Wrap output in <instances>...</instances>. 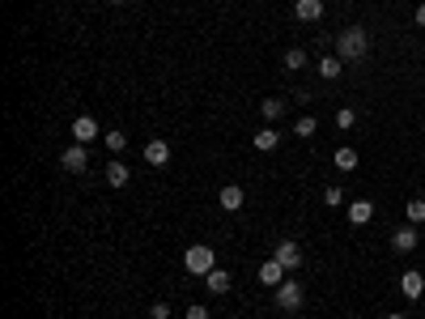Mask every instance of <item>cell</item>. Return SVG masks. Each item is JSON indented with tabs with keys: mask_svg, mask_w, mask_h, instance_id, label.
Listing matches in <instances>:
<instances>
[{
	"mask_svg": "<svg viewBox=\"0 0 425 319\" xmlns=\"http://www.w3.org/2000/svg\"><path fill=\"white\" fill-rule=\"evenodd\" d=\"M323 205H328V209H340V205H344V187H336V183H332L328 192H323Z\"/></svg>",
	"mask_w": 425,
	"mask_h": 319,
	"instance_id": "cell-24",
	"label": "cell"
},
{
	"mask_svg": "<svg viewBox=\"0 0 425 319\" xmlns=\"http://www.w3.org/2000/svg\"><path fill=\"white\" fill-rule=\"evenodd\" d=\"M285 277H289V273H285L277 260H264V264H260V285H264V289H277Z\"/></svg>",
	"mask_w": 425,
	"mask_h": 319,
	"instance_id": "cell-9",
	"label": "cell"
},
{
	"mask_svg": "<svg viewBox=\"0 0 425 319\" xmlns=\"http://www.w3.org/2000/svg\"><path fill=\"white\" fill-rule=\"evenodd\" d=\"M251 145H256L260 154H272V150L281 145V132H277V128H260V132L251 136Z\"/></svg>",
	"mask_w": 425,
	"mask_h": 319,
	"instance_id": "cell-14",
	"label": "cell"
},
{
	"mask_svg": "<svg viewBox=\"0 0 425 319\" xmlns=\"http://www.w3.org/2000/svg\"><path fill=\"white\" fill-rule=\"evenodd\" d=\"M417 26L425 30V0H421V5H417Z\"/></svg>",
	"mask_w": 425,
	"mask_h": 319,
	"instance_id": "cell-28",
	"label": "cell"
},
{
	"mask_svg": "<svg viewBox=\"0 0 425 319\" xmlns=\"http://www.w3.org/2000/svg\"><path fill=\"white\" fill-rule=\"evenodd\" d=\"M103 145H107L111 154H119V150H128V132H123V128H111V132H103Z\"/></svg>",
	"mask_w": 425,
	"mask_h": 319,
	"instance_id": "cell-21",
	"label": "cell"
},
{
	"mask_svg": "<svg viewBox=\"0 0 425 319\" xmlns=\"http://www.w3.org/2000/svg\"><path fill=\"white\" fill-rule=\"evenodd\" d=\"M60 166L68 170V175H81V170L90 166V150H85V145H77V141H72L68 150L60 154Z\"/></svg>",
	"mask_w": 425,
	"mask_h": 319,
	"instance_id": "cell-5",
	"label": "cell"
},
{
	"mask_svg": "<svg viewBox=\"0 0 425 319\" xmlns=\"http://www.w3.org/2000/svg\"><path fill=\"white\" fill-rule=\"evenodd\" d=\"M149 319H170V302H154L149 307Z\"/></svg>",
	"mask_w": 425,
	"mask_h": 319,
	"instance_id": "cell-26",
	"label": "cell"
},
{
	"mask_svg": "<svg viewBox=\"0 0 425 319\" xmlns=\"http://www.w3.org/2000/svg\"><path fill=\"white\" fill-rule=\"evenodd\" d=\"M242 200H247V192H242L238 183H226V187L217 192V205L226 209V213H238V209H242Z\"/></svg>",
	"mask_w": 425,
	"mask_h": 319,
	"instance_id": "cell-8",
	"label": "cell"
},
{
	"mask_svg": "<svg viewBox=\"0 0 425 319\" xmlns=\"http://www.w3.org/2000/svg\"><path fill=\"white\" fill-rule=\"evenodd\" d=\"M344 319H353V315H344Z\"/></svg>",
	"mask_w": 425,
	"mask_h": 319,
	"instance_id": "cell-31",
	"label": "cell"
},
{
	"mask_svg": "<svg viewBox=\"0 0 425 319\" xmlns=\"http://www.w3.org/2000/svg\"><path fill=\"white\" fill-rule=\"evenodd\" d=\"M336 56L349 64V60H366L370 56V30L366 26H344L336 34Z\"/></svg>",
	"mask_w": 425,
	"mask_h": 319,
	"instance_id": "cell-1",
	"label": "cell"
},
{
	"mask_svg": "<svg viewBox=\"0 0 425 319\" xmlns=\"http://www.w3.org/2000/svg\"><path fill=\"white\" fill-rule=\"evenodd\" d=\"M293 17L298 21H319L323 17V0H293Z\"/></svg>",
	"mask_w": 425,
	"mask_h": 319,
	"instance_id": "cell-13",
	"label": "cell"
},
{
	"mask_svg": "<svg viewBox=\"0 0 425 319\" xmlns=\"http://www.w3.org/2000/svg\"><path fill=\"white\" fill-rule=\"evenodd\" d=\"M260 111H264V124H277V119L285 115V98H264Z\"/></svg>",
	"mask_w": 425,
	"mask_h": 319,
	"instance_id": "cell-20",
	"label": "cell"
},
{
	"mask_svg": "<svg viewBox=\"0 0 425 319\" xmlns=\"http://www.w3.org/2000/svg\"><path fill=\"white\" fill-rule=\"evenodd\" d=\"M387 319H408V315H387Z\"/></svg>",
	"mask_w": 425,
	"mask_h": 319,
	"instance_id": "cell-29",
	"label": "cell"
},
{
	"mask_svg": "<svg viewBox=\"0 0 425 319\" xmlns=\"http://www.w3.org/2000/svg\"><path fill=\"white\" fill-rule=\"evenodd\" d=\"M111 5H128V0H111Z\"/></svg>",
	"mask_w": 425,
	"mask_h": 319,
	"instance_id": "cell-30",
	"label": "cell"
},
{
	"mask_svg": "<svg viewBox=\"0 0 425 319\" xmlns=\"http://www.w3.org/2000/svg\"><path fill=\"white\" fill-rule=\"evenodd\" d=\"M332 166L340 170V175H353V170H357V150H349V145H344V150H336V154H332Z\"/></svg>",
	"mask_w": 425,
	"mask_h": 319,
	"instance_id": "cell-15",
	"label": "cell"
},
{
	"mask_svg": "<svg viewBox=\"0 0 425 319\" xmlns=\"http://www.w3.org/2000/svg\"><path fill=\"white\" fill-rule=\"evenodd\" d=\"M417 243H421V234H417L413 226H404V230H391V251H395V256H408V251H417Z\"/></svg>",
	"mask_w": 425,
	"mask_h": 319,
	"instance_id": "cell-6",
	"label": "cell"
},
{
	"mask_svg": "<svg viewBox=\"0 0 425 319\" xmlns=\"http://www.w3.org/2000/svg\"><path fill=\"white\" fill-rule=\"evenodd\" d=\"M230 281H234V277H230V268H213V273L205 277L209 294H226V289H230Z\"/></svg>",
	"mask_w": 425,
	"mask_h": 319,
	"instance_id": "cell-18",
	"label": "cell"
},
{
	"mask_svg": "<svg viewBox=\"0 0 425 319\" xmlns=\"http://www.w3.org/2000/svg\"><path fill=\"white\" fill-rule=\"evenodd\" d=\"M145 162L158 166V170H166V166H170V145H166V141H149V145H145Z\"/></svg>",
	"mask_w": 425,
	"mask_h": 319,
	"instance_id": "cell-10",
	"label": "cell"
},
{
	"mask_svg": "<svg viewBox=\"0 0 425 319\" xmlns=\"http://www.w3.org/2000/svg\"><path fill=\"white\" fill-rule=\"evenodd\" d=\"M128 179H132L128 162H107V183L111 187H128Z\"/></svg>",
	"mask_w": 425,
	"mask_h": 319,
	"instance_id": "cell-16",
	"label": "cell"
},
{
	"mask_svg": "<svg viewBox=\"0 0 425 319\" xmlns=\"http://www.w3.org/2000/svg\"><path fill=\"white\" fill-rule=\"evenodd\" d=\"M298 136H302V141H311L315 132H319V119L315 115H298V128H293Z\"/></svg>",
	"mask_w": 425,
	"mask_h": 319,
	"instance_id": "cell-23",
	"label": "cell"
},
{
	"mask_svg": "<svg viewBox=\"0 0 425 319\" xmlns=\"http://www.w3.org/2000/svg\"><path fill=\"white\" fill-rule=\"evenodd\" d=\"M400 294L417 302L421 294H425V273H417V268H408V273H400Z\"/></svg>",
	"mask_w": 425,
	"mask_h": 319,
	"instance_id": "cell-7",
	"label": "cell"
},
{
	"mask_svg": "<svg viewBox=\"0 0 425 319\" xmlns=\"http://www.w3.org/2000/svg\"><path fill=\"white\" fill-rule=\"evenodd\" d=\"M94 136H98L94 115H77V119H72V141H77V145H90Z\"/></svg>",
	"mask_w": 425,
	"mask_h": 319,
	"instance_id": "cell-11",
	"label": "cell"
},
{
	"mask_svg": "<svg viewBox=\"0 0 425 319\" xmlns=\"http://www.w3.org/2000/svg\"><path fill=\"white\" fill-rule=\"evenodd\" d=\"M349 222L353 226H366V222H374V200H349Z\"/></svg>",
	"mask_w": 425,
	"mask_h": 319,
	"instance_id": "cell-12",
	"label": "cell"
},
{
	"mask_svg": "<svg viewBox=\"0 0 425 319\" xmlns=\"http://www.w3.org/2000/svg\"><path fill=\"white\" fill-rule=\"evenodd\" d=\"M404 213H408V226H421V222H425V200H421V196H413V200L404 205Z\"/></svg>",
	"mask_w": 425,
	"mask_h": 319,
	"instance_id": "cell-22",
	"label": "cell"
},
{
	"mask_svg": "<svg viewBox=\"0 0 425 319\" xmlns=\"http://www.w3.org/2000/svg\"><path fill=\"white\" fill-rule=\"evenodd\" d=\"M183 268H187L191 277H209L213 268H217L213 247H209V243H196V247H187V251H183Z\"/></svg>",
	"mask_w": 425,
	"mask_h": 319,
	"instance_id": "cell-2",
	"label": "cell"
},
{
	"mask_svg": "<svg viewBox=\"0 0 425 319\" xmlns=\"http://www.w3.org/2000/svg\"><path fill=\"white\" fill-rule=\"evenodd\" d=\"M315 68H319V77H323V81H336L340 72H344V60H340V56H323Z\"/></svg>",
	"mask_w": 425,
	"mask_h": 319,
	"instance_id": "cell-17",
	"label": "cell"
},
{
	"mask_svg": "<svg viewBox=\"0 0 425 319\" xmlns=\"http://www.w3.org/2000/svg\"><path fill=\"white\" fill-rule=\"evenodd\" d=\"M353 124H357V111H349V107H344V111H336V128H344V132H349Z\"/></svg>",
	"mask_w": 425,
	"mask_h": 319,
	"instance_id": "cell-25",
	"label": "cell"
},
{
	"mask_svg": "<svg viewBox=\"0 0 425 319\" xmlns=\"http://www.w3.org/2000/svg\"><path fill=\"white\" fill-rule=\"evenodd\" d=\"M272 260H277V264L285 268V273L293 277L298 268H302V247H298L293 238H281V243H277V251H272Z\"/></svg>",
	"mask_w": 425,
	"mask_h": 319,
	"instance_id": "cell-3",
	"label": "cell"
},
{
	"mask_svg": "<svg viewBox=\"0 0 425 319\" xmlns=\"http://www.w3.org/2000/svg\"><path fill=\"white\" fill-rule=\"evenodd\" d=\"M281 64H285V68H289V72H302V68H307V64H311V56H307V52H302V47H289V52H285V56H281Z\"/></svg>",
	"mask_w": 425,
	"mask_h": 319,
	"instance_id": "cell-19",
	"label": "cell"
},
{
	"mask_svg": "<svg viewBox=\"0 0 425 319\" xmlns=\"http://www.w3.org/2000/svg\"><path fill=\"white\" fill-rule=\"evenodd\" d=\"M187 319H209V307H200V302H191V307H187Z\"/></svg>",
	"mask_w": 425,
	"mask_h": 319,
	"instance_id": "cell-27",
	"label": "cell"
},
{
	"mask_svg": "<svg viewBox=\"0 0 425 319\" xmlns=\"http://www.w3.org/2000/svg\"><path fill=\"white\" fill-rule=\"evenodd\" d=\"M302 302H307V298H302V285H298L293 277H285V281L277 285V307L293 315V311H302Z\"/></svg>",
	"mask_w": 425,
	"mask_h": 319,
	"instance_id": "cell-4",
	"label": "cell"
}]
</instances>
